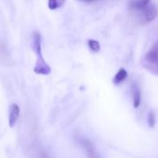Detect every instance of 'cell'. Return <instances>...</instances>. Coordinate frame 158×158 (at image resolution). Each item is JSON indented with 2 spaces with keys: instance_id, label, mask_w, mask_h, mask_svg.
<instances>
[{
  "instance_id": "6da1fadb",
  "label": "cell",
  "mask_w": 158,
  "mask_h": 158,
  "mask_svg": "<svg viewBox=\"0 0 158 158\" xmlns=\"http://www.w3.org/2000/svg\"><path fill=\"white\" fill-rule=\"evenodd\" d=\"M142 64L145 69L149 72L158 75V51L153 48L147 52V54L143 56L142 60Z\"/></svg>"
},
{
  "instance_id": "7a4b0ae2",
  "label": "cell",
  "mask_w": 158,
  "mask_h": 158,
  "mask_svg": "<svg viewBox=\"0 0 158 158\" xmlns=\"http://www.w3.org/2000/svg\"><path fill=\"white\" fill-rule=\"evenodd\" d=\"M141 12V20L143 22H150L154 20L158 15L157 7L155 5H148Z\"/></svg>"
},
{
  "instance_id": "3957f363",
  "label": "cell",
  "mask_w": 158,
  "mask_h": 158,
  "mask_svg": "<svg viewBox=\"0 0 158 158\" xmlns=\"http://www.w3.org/2000/svg\"><path fill=\"white\" fill-rule=\"evenodd\" d=\"M31 49L37 56L36 59H44L42 55V36L38 31H33L31 34Z\"/></svg>"
},
{
  "instance_id": "277c9868",
  "label": "cell",
  "mask_w": 158,
  "mask_h": 158,
  "mask_svg": "<svg viewBox=\"0 0 158 158\" xmlns=\"http://www.w3.org/2000/svg\"><path fill=\"white\" fill-rule=\"evenodd\" d=\"M81 144L82 148L84 149L88 158H101L97 150L95 149L94 143L90 140L82 138L81 140Z\"/></svg>"
},
{
  "instance_id": "5b68a950",
  "label": "cell",
  "mask_w": 158,
  "mask_h": 158,
  "mask_svg": "<svg viewBox=\"0 0 158 158\" xmlns=\"http://www.w3.org/2000/svg\"><path fill=\"white\" fill-rule=\"evenodd\" d=\"M20 109L17 104H12L8 107V125L10 128H14L19 118Z\"/></svg>"
},
{
  "instance_id": "8992f818",
  "label": "cell",
  "mask_w": 158,
  "mask_h": 158,
  "mask_svg": "<svg viewBox=\"0 0 158 158\" xmlns=\"http://www.w3.org/2000/svg\"><path fill=\"white\" fill-rule=\"evenodd\" d=\"M52 69L50 66L45 62L44 58V59H36L34 68H33V72L38 74V75H49L51 73Z\"/></svg>"
},
{
  "instance_id": "52a82bcc",
  "label": "cell",
  "mask_w": 158,
  "mask_h": 158,
  "mask_svg": "<svg viewBox=\"0 0 158 158\" xmlns=\"http://www.w3.org/2000/svg\"><path fill=\"white\" fill-rule=\"evenodd\" d=\"M131 92H132V98H133V106L134 108H138L142 101V92L138 84L134 83L132 85Z\"/></svg>"
},
{
  "instance_id": "ba28073f",
  "label": "cell",
  "mask_w": 158,
  "mask_h": 158,
  "mask_svg": "<svg viewBox=\"0 0 158 158\" xmlns=\"http://www.w3.org/2000/svg\"><path fill=\"white\" fill-rule=\"evenodd\" d=\"M150 1L151 0H131L130 2V7L131 9L141 11L150 4Z\"/></svg>"
},
{
  "instance_id": "9c48e42d",
  "label": "cell",
  "mask_w": 158,
  "mask_h": 158,
  "mask_svg": "<svg viewBox=\"0 0 158 158\" xmlns=\"http://www.w3.org/2000/svg\"><path fill=\"white\" fill-rule=\"evenodd\" d=\"M127 76H128L127 70H126L125 69H120L117 72V74L115 75L114 80H113V82H114L116 85H118V84L123 82V81L126 80Z\"/></svg>"
},
{
  "instance_id": "30bf717a",
  "label": "cell",
  "mask_w": 158,
  "mask_h": 158,
  "mask_svg": "<svg viewBox=\"0 0 158 158\" xmlns=\"http://www.w3.org/2000/svg\"><path fill=\"white\" fill-rule=\"evenodd\" d=\"M66 0H48V8L50 10H55L59 7H62Z\"/></svg>"
},
{
  "instance_id": "8fae6325",
  "label": "cell",
  "mask_w": 158,
  "mask_h": 158,
  "mask_svg": "<svg viewBox=\"0 0 158 158\" xmlns=\"http://www.w3.org/2000/svg\"><path fill=\"white\" fill-rule=\"evenodd\" d=\"M88 45H89V48L94 53L100 51V44H99V42H97L95 40H92V39L88 40Z\"/></svg>"
},
{
  "instance_id": "7c38bea8",
  "label": "cell",
  "mask_w": 158,
  "mask_h": 158,
  "mask_svg": "<svg viewBox=\"0 0 158 158\" xmlns=\"http://www.w3.org/2000/svg\"><path fill=\"white\" fill-rule=\"evenodd\" d=\"M156 115L154 112H150L149 116H148V124L150 128H154L156 125Z\"/></svg>"
},
{
  "instance_id": "4fadbf2b",
  "label": "cell",
  "mask_w": 158,
  "mask_h": 158,
  "mask_svg": "<svg viewBox=\"0 0 158 158\" xmlns=\"http://www.w3.org/2000/svg\"><path fill=\"white\" fill-rule=\"evenodd\" d=\"M81 2H85V3H92V2H94V1H97V0H79Z\"/></svg>"
},
{
  "instance_id": "5bb4252c",
  "label": "cell",
  "mask_w": 158,
  "mask_h": 158,
  "mask_svg": "<svg viewBox=\"0 0 158 158\" xmlns=\"http://www.w3.org/2000/svg\"><path fill=\"white\" fill-rule=\"evenodd\" d=\"M153 48L156 49V50L158 51V41L156 42V44H154V45H153Z\"/></svg>"
},
{
  "instance_id": "9a60e30c",
  "label": "cell",
  "mask_w": 158,
  "mask_h": 158,
  "mask_svg": "<svg viewBox=\"0 0 158 158\" xmlns=\"http://www.w3.org/2000/svg\"><path fill=\"white\" fill-rule=\"evenodd\" d=\"M43 158H49V157H48V156H45V155H44V156H43Z\"/></svg>"
}]
</instances>
